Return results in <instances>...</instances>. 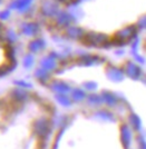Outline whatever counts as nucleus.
Masks as SVG:
<instances>
[]
</instances>
